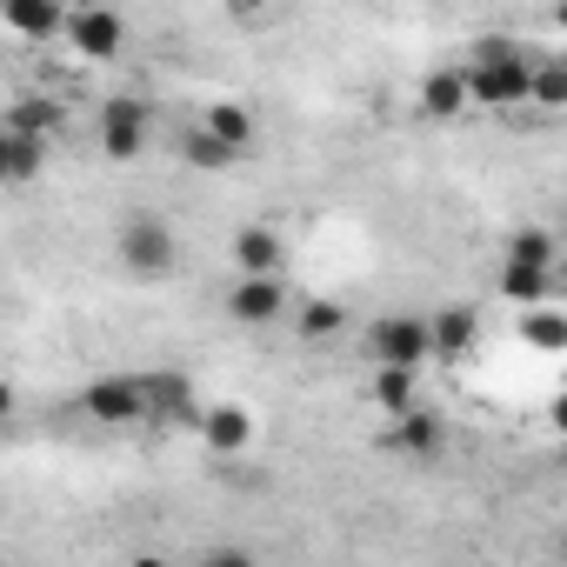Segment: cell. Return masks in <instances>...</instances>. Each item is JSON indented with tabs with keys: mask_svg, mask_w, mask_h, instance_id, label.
Returning a JSON list of instances; mask_svg holds the SVG:
<instances>
[{
	"mask_svg": "<svg viewBox=\"0 0 567 567\" xmlns=\"http://www.w3.org/2000/svg\"><path fill=\"white\" fill-rule=\"evenodd\" d=\"M534 68H540V54H527L520 41L481 34V41H474V61H467V94H474V107H487V114L527 107V101H534Z\"/></svg>",
	"mask_w": 567,
	"mask_h": 567,
	"instance_id": "1",
	"label": "cell"
},
{
	"mask_svg": "<svg viewBox=\"0 0 567 567\" xmlns=\"http://www.w3.org/2000/svg\"><path fill=\"white\" fill-rule=\"evenodd\" d=\"M121 267H127L134 280H167V274L181 267V240H174V227H167L161 214L134 207V214L121 220Z\"/></svg>",
	"mask_w": 567,
	"mask_h": 567,
	"instance_id": "2",
	"label": "cell"
},
{
	"mask_svg": "<svg viewBox=\"0 0 567 567\" xmlns=\"http://www.w3.org/2000/svg\"><path fill=\"white\" fill-rule=\"evenodd\" d=\"M368 361L374 368H427L434 361V321L427 315H381L368 328Z\"/></svg>",
	"mask_w": 567,
	"mask_h": 567,
	"instance_id": "3",
	"label": "cell"
},
{
	"mask_svg": "<svg viewBox=\"0 0 567 567\" xmlns=\"http://www.w3.org/2000/svg\"><path fill=\"white\" fill-rule=\"evenodd\" d=\"M81 408H87V421L94 427H134V421H147L154 408H147V381L141 374H101L87 394H81Z\"/></svg>",
	"mask_w": 567,
	"mask_h": 567,
	"instance_id": "4",
	"label": "cell"
},
{
	"mask_svg": "<svg viewBox=\"0 0 567 567\" xmlns=\"http://www.w3.org/2000/svg\"><path fill=\"white\" fill-rule=\"evenodd\" d=\"M68 48H74L81 61H114V54L127 48V21H121L114 8H74V21H68Z\"/></svg>",
	"mask_w": 567,
	"mask_h": 567,
	"instance_id": "5",
	"label": "cell"
},
{
	"mask_svg": "<svg viewBox=\"0 0 567 567\" xmlns=\"http://www.w3.org/2000/svg\"><path fill=\"white\" fill-rule=\"evenodd\" d=\"M141 147H147V101L114 94V101L101 107V154H107V161H134Z\"/></svg>",
	"mask_w": 567,
	"mask_h": 567,
	"instance_id": "6",
	"label": "cell"
},
{
	"mask_svg": "<svg viewBox=\"0 0 567 567\" xmlns=\"http://www.w3.org/2000/svg\"><path fill=\"white\" fill-rule=\"evenodd\" d=\"M280 267H288V240H280L267 220L234 234V274L240 280H280Z\"/></svg>",
	"mask_w": 567,
	"mask_h": 567,
	"instance_id": "7",
	"label": "cell"
},
{
	"mask_svg": "<svg viewBox=\"0 0 567 567\" xmlns=\"http://www.w3.org/2000/svg\"><path fill=\"white\" fill-rule=\"evenodd\" d=\"M227 315H234L240 328H267V321L288 315V288H280V280H234Z\"/></svg>",
	"mask_w": 567,
	"mask_h": 567,
	"instance_id": "8",
	"label": "cell"
},
{
	"mask_svg": "<svg viewBox=\"0 0 567 567\" xmlns=\"http://www.w3.org/2000/svg\"><path fill=\"white\" fill-rule=\"evenodd\" d=\"M200 441H207L214 454H240V447L254 441V414H247L240 401H214V408H200Z\"/></svg>",
	"mask_w": 567,
	"mask_h": 567,
	"instance_id": "9",
	"label": "cell"
},
{
	"mask_svg": "<svg viewBox=\"0 0 567 567\" xmlns=\"http://www.w3.org/2000/svg\"><path fill=\"white\" fill-rule=\"evenodd\" d=\"M0 21H8L21 41H54V34H68V8H54V0H0Z\"/></svg>",
	"mask_w": 567,
	"mask_h": 567,
	"instance_id": "10",
	"label": "cell"
},
{
	"mask_svg": "<svg viewBox=\"0 0 567 567\" xmlns=\"http://www.w3.org/2000/svg\"><path fill=\"white\" fill-rule=\"evenodd\" d=\"M467 107H474V94H467V68H441V74L421 81V114H427V121H461Z\"/></svg>",
	"mask_w": 567,
	"mask_h": 567,
	"instance_id": "11",
	"label": "cell"
},
{
	"mask_svg": "<svg viewBox=\"0 0 567 567\" xmlns=\"http://www.w3.org/2000/svg\"><path fill=\"white\" fill-rule=\"evenodd\" d=\"M388 447H401V454H414V461H434V454L447 447V427H441L434 408H414V414H401V421L388 427Z\"/></svg>",
	"mask_w": 567,
	"mask_h": 567,
	"instance_id": "12",
	"label": "cell"
},
{
	"mask_svg": "<svg viewBox=\"0 0 567 567\" xmlns=\"http://www.w3.org/2000/svg\"><path fill=\"white\" fill-rule=\"evenodd\" d=\"M434 321V361H461L474 341H481V315L467 308V301H454V308H441V315H427Z\"/></svg>",
	"mask_w": 567,
	"mask_h": 567,
	"instance_id": "13",
	"label": "cell"
},
{
	"mask_svg": "<svg viewBox=\"0 0 567 567\" xmlns=\"http://www.w3.org/2000/svg\"><path fill=\"white\" fill-rule=\"evenodd\" d=\"M61 101H48V94H21L14 107H8V134H28V141H54L61 134Z\"/></svg>",
	"mask_w": 567,
	"mask_h": 567,
	"instance_id": "14",
	"label": "cell"
},
{
	"mask_svg": "<svg viewBox=\"0 0 567 567\" xmlns=\"http://www.w3.org/2000/svg\"><path fill=\"white\" fill-rule=\"evenodd\" d=\"M141 381H147V408H154L147 421H200L194 414V394H187V374L167 368V374H141Z\"/></svg>",
	"mask_w": 567,
	"mask_h": 567,
	"instance_id": "15",
	"label": "cell"
},
{
	"mask_svg": "<svg viewBox=\"0 0 567 567\" xmlns=\"http://www.w3.org/2000/svg\"><path fill=\"white\" fill-rule=\"evenodd\" d=\"M41 167H48V141H28V134H8V127H0V174H8L14 187H28Z\"/></svg>",
	"mask_w": 567,
	"mask_h": 567,
	"instance_id": "16",
	"label": "cell"
},
{
	"mask_svg": "<svg viewBox=\"0 0 567 567\" xmlns=\"http://www.w3.org/2000/svg\"><path fill=\"white\" fill-rule=\"evenodd\" d=\"M414 394H421V374H414V368H374V408H381L388 421L414 414Z\"/></svg>",
	"mask_w": 567,
	"mask_h": 567,
	"instance_id": "17",
	"label": "cell"
},
{
	"mask_svg": "<svg viewBox=\"0 0 567 567\" xmlns=\"http://www.w3.org/2000/svg\"><path fill=\"white\" fill-rule=\"evenodd\" d=\"M200 127H207L214 141H227L234 154H240V147H254V114H247L240 101H214V107L200 114Z\"/></svg>",
	"mask_w": 567,
	"mask_h": 567,
	"instance_id": "18",
	"label": "cell"
},
{
	"mask_svg": "<svg viewBox=\"0 0 567 567\" xmlns=\"http://www.w3.org/2000/svg\"><path fill=\"white\" fill-rule=\"evenodd\" d=\"M547 288H554V274H540V267H501V295H507L520 315L547 308Z\"/></svg>",
	"mask_w": 567,
	"mask_h": 567,
	"instance_id": "19",
	"label": "cell"
},
{
	"mask_svg": "<svg viewBox=\"0 0 567 567\" xmlns=\"http://www.w3.org/2000/svg\"><path fill=\"white\" fill-rule=\"evenodd\" d=\"M520 341H527L534 354H567V315H560V308L520 315Z\"/></svg>",
	"mask_w": 567,
	"mask_h": 567,
	"instance_id": "20",
	"label": "cell"
},
{
	"mask_svg": "<svg viewBox=\"0 0 567 567\" xmlns=\"http://www.w3.org/2000/svg\"><path fill=\"white\" fill-rule=\"evenodd\" d=\"M554 254H560V240H554L547 227H520V234L507 240V267H540V274H554Z\"/></svg>",
	"mask_w": 567,
	"mask_h": 567,
	"instance_id": "21",
	"label": "cell"
},
{
	"mask_svg": "<svg viewBox=\"0 0 567 567\" xmlns=\"http://www.w3.org/2000/svg\"><path fill=\"white\" fill-rule=\"evenodd\" d=\"M181 161H187V167H200V174H220V167H234V147H227V141H214L207 127H194V134L181 141Z\"/></svg>",
	"mask_w": 567,
	"mask_h": 567,
	"instance_id": "22",
	"label": "cell"
},
{
	"mask_svg": "<svg viewBox=\"0 0 567 567\" xmlns=\"http://www.w3.org/2000/svg\"><path fill=\"white\" fill-rule=\"evenodd\" d=\"M295 328H301V341H334V334L348 328V308H341V301H308Z\"/></svg>",
	"mask_w": 567,
	"mask_h": 567,
	"instance_id": "23",
	"label": "cell"
},
{
	"mask_svg": "<svg viewBox=\"0 0 567 567\" xmlns=\"http://www.w3.org/2000/svg\"><path fill=\"white\" fill-rule=\"evenodd\" d=\"M534 107H567V61L560 54H540V68H534Z\"/></svg>",
	"mask_w": 567,
	"mask_h": 567,
	"instance_id": "24",
	"label": "cell"
},
{
	"mask_svg": "<svg viewBox=\"0 0 567 567\" xmlns=\"http://www.w3.org/2000/svg\"><path fill=\"white\" fill-rule=\"evenodd\" d=\"M200 567H254V560H247V554H240V547H214V554H207V560H200Z\"/></svg>",
	"mask_w": 567,
	"mask_h": 567,
	"instance_id": "25",
	"label": "cell"
},
{
	"mask_svg": "<svg viewBox=\"0 0 567 567\" xmlns=\"http://www.w3.org/2000/svg\"><path fill=\"white\" fill-rule=\"evenodd\" d=\"M547 427H554V434H560V441H567V388H560V394H554V408H547Z\"/></svg>",
	"mask_w": 567,
	"mask_h": 567,
	"instance_id": "26",
	"label": "cell"
},
{
	"mask_svg": "<svg viewBox=\"0 0 567 567\" xmlns=\"http://www.w3.org/2000/svg\"><path fill=\"white\" fill-rule=\"evenodd\" d=\"M127 567H174V560H161V554H134Z\"/></svg>",
	"mask_w": 567,
	"mask_h": 567,
	"instance_id": "27",
	"label": "cell"
},
{
	"mask_svg": "<svg viewBox=\"0 0 567 567\" xmlns=\"http://www.w3.org/2000/svg\"><path fill=\"white\" fill-rule=\"evenodd\" d=\"M554 28H560V34H567V0H560V8H554Z\"/></svg>",
	"mask_w": 567,
	"mask_h": 567,
	"instance_id": "28",
	"label": "cell"
},
{
	"mask_svg": "<svg viewBox=\"0 0 567 567\" xmlns=\"http://www.w3.org/2000/svg\"><path fill=\"white\" fill-rule=\"evenodd\" d=\"M560 560H567V527H560Z\"/></svg>",
	"mask_w": 567,
	"mask_h": 567,
	"instance_id": "29",
	"label": "cell"
}]
</instances>
